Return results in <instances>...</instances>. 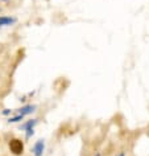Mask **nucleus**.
<instances>
[{
	"label": "nucleus",
	"instance_id": "1",
	"mask_svg": "<svg viewBox=\"0 0 149 156\" xmlns=\"http://www.w3.org/2000/svg\"><path fill=\"white\" fill-rule=\"evenodd\" d=\"M9 150L12 152L13 155H21L23 152H24V143H23V140L20 139H12L9 142Z\"/></svg>",
	"mask_w": 149,
	"mask_h": 156
},
{
	"label": "nucleus",
	"instance_id": "2",
	"mask_svg": "<svg viewBox=\"0 0 149 156\" xmlns=\"http://www.w3.org/2000/svg\"><path fill=\"white\" fill-rule=\"evenodd\" d=\"M44 150H45L44 140H38V142H36V144L33 146V154H34V156H42V154H44Z\"/></svg>",
	"mask_w": 149,
	"mask_h": 156
},
{
	"label": "nucleus",
	"instance_id": "3",
	"mask_svg": "<svg viewBox=\"0 0 149 156\" xmlns=\"http://www.w3.org/2000/svg\"><path fill=\"white\" fill-rule=\"evenodd\" d=\"M34 110H36V106L34 105H28V106H24V107H21V108H19V115H23V116H25V115H28L30 114V112H33Z\"/></svg>",
	"mask_w": 149,
	"mask_h": 156
},
{
	"label": "nucleus",
	"instance_id": "4",
	"mask_svg": "<svg viewBox=\"0 0 149 156\" xmlns=\"http://www.w3.org/2000/svg\"><path fill=\"white\" fill-rule=\"evenodd\" d=\"M16 21L15 17H0V25H11Z\"/></svg>",
	"mask_w": 149,
	"mask_h": 156
},
{
	"label": "nucleus",
	"instance_id": "5",
	"mask_svg": "<svg viewBox=\"0 0 149 156\" xmlns=\"http://www.w3.org/2000/svg\"><path fill=\"white\" fill-rule=\"evenodd\" d=\"M37 124V119H32V120H29V122H26L24 126H21V130H30V128H33L34 126Z\"/></svg>",
	"mask_w": 149,
	"mask_h": 156
},
{
	"label": "nucleus",
	"instance_id": "6",
	"mask_svg": "<svg viewBox=\"0 0 149 156\" xmlns=\"http://www.w3.org/2000/svg\"><path fill=\"white\" fill-rule=\"evenodd\" d=\"M23 118H24L23 115H16V116H12V118H9L8 122L9 123H15V122H19V120H23Z\"/></svg>",
	"mask_w": 149,
	"mask_h": 156
},
{
	"label": "nucleus",
	"instance_id": "7",
	"mask_svg": "<svg viewBox=\"0 0 149 156\" xmlns=\"http://www.w3.org/2000/svg\"><path fill=\"white\" fill-rule=\"evenodd\" d=\"M33 134H34V130H33V128H30V130H26V139H29Z\"/></svg>",
	"mask_w": 149,
	"mask_h": 156
},
{
	"label": "nucleus",
	"instance_id": "8",
	"mask_svg": "<svg viewBox=\"0 0 149 156\" xmlns=\"http://www.w3.org/2000/svg\"><path fill=\"white\" fill-rule=\"evenodd\" d=\"M117 156H124V154H120V155H117Z\"/></svg>",
	"mask_w": 149,
	"mask_h": 156
},
{
	"label": "nucleus",
	"instance_id": "9",
	"mask_svg": "<svg viewBox=\"0 0 149 156\" xmlns=\"http://www.w3.org/2000/svg\"><path fill=\"white\" fill-rule=\"evenodd\" d=\"M95 156H100V154H96V155H95Z\"/></svg>",
	"mask_w": 149,
	"mask_h": 156
}]
</instances>
